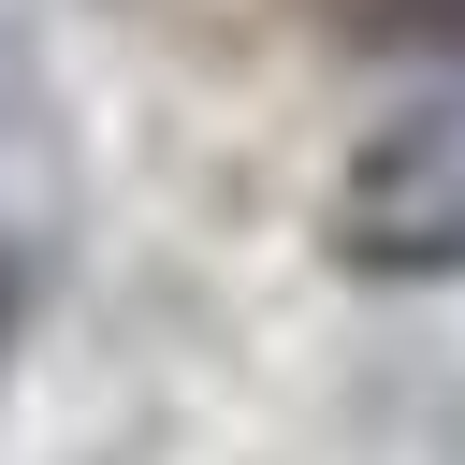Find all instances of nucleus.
<instances>
[{
  "label": "nucleus",
  "mask_w": 465,
  "mask_h": 465,
  "mask_svg": "<svg viewBox=\"0 0 465 465\" xmlns=\"http://www.w3.org/2000/svg\"><path fill=\"white\" fill-rule=\"evenodd\" d=\"M320 232H334L349 276H465V102H421L392 131H363Z\"/></svg>",
  "instance_id": "obj_1"
},
{
  "label": "nucleus",
  "mask_w": 465,
  "mask_h": 465,
  "mask_svg": "<svg viewBox=\"0 0 465 465\" xmlns=\"http://www.w3.org/2000/svg\"><path fill=\"white\" fill-rule=\"evenodd\" d=\"M378 44H465V0H363Z\"/></svg>",
  "instance_id": "obj_2"
}]
</instances>
